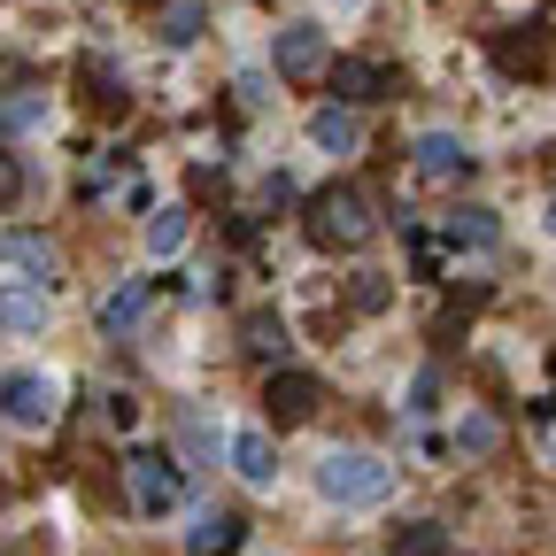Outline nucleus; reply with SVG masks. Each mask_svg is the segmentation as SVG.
I'll list each match as a JSON object with an SVG mask.
<instances>
[{"instance_id":"6","label":"nucleus","mask_w":556,"mask_h":556,"mask_svg":"<svg viewBox=\"0 0 556 556\" xmlns=\"http://www.w3.org/2000/svg\"><path fill=\"white\" fill-rule=\"evenodd\" d=\"M409 155H417V178H426V186H464L471 178V148L456 131H417Z\"/></svg>"},{"instance_id":"18","label":"nucleus","mask_w":556,"mask_h":556,"mask_svg":"<svg viewBox=\"0 0 556 556\" xmlns=\"http://www.w3.org/2000/svg\"><path fill=\"white\" fill-rule=\"evenodd\" d=\"M441 548H448L441 526H409V533H402V556H441Z\"/></svg>"},{"instance_id":"19","label":"nucleus","mask_w":556,"mask_h":556,"mask_svg":"<svg viewBox=\"0 0 556 556\" xmlns=\"http://www.w3.org/2000/svg\"><path fill=\"white\" fill-rule=\"evenodd\" d=\"M248 348H263V356L278 348V356H287V325H270V317H255V325H248Z\"/></svg>"},{"instance_id":"1","label":"nucleus","mask_w":556,"mask_h":556,"mask_svg":"<svg viewBox=\"0 0 556 556\" xmlns=\"http://www.w3.org/2000/svg\"><path fill=\"white\" fill-rule=\"evenodd\" d=\"M317 495L332 510H379L394 495V464L371 448H325L317 456Z\"/></svg>"},{"instance_id":"23","label":"nucleus","mask_w":556,"mask_h":556,"mask_svg":"<svg viewBox=\"0 0 556 556\" xmlns=\"http://www.w3.org/2000/svg\"><path fill=\"white\" fill-rule=\"evenodd\" d=\"M548 240H556V208H548Z\"/></svg>"},{"instance_id":"9","label":"nucleus","mask_w":556,"mask_h":556,"mask_svg":"<svg viewBox=\"0 0 556 556\" xmlns=\"http://www.w3.org/2000/svg\"><path fill=\"white\" fill-rule=\"evenodd\" d=\"M309 148L356 155V148H364V116H356V109H309Z\"/></svg>"},{"instance_id":"24","label":"nucleus","mask_w":556,"mask_h":556,"mask_svg":"<svg viewBox=\"0 0 556 556\" xmlns=\"http://www.w3.org/2000/svg\"><path fill=\"white\" fill-rule=\"evenodd\" d=\"M348 9H364V0H348Z\"/></svg>"},{"instance_id":"11","label":"nucleus","mask_w":556,"mask_h":556,"mask_svg":"<svg viewBox=\"0 0 556 556\" xmlns=\"http://www.w3.org/2000/svg\"><path fill=\"white\" fill-rule=\"evenodd\" d=\"M0 263H16V270H31V278H54V270H62V255H54L47 232H0Z\"/></svg>"},{"instance_id":"14","label":"nucleus","mask_w":556,"mask_h":556,"mask_svg":"<svg viewBox=\"0 0 556 556\" xmlns=\"http://www.w3.org/2000/svg\"><path fill=\"white\" fill-rule=\"evenodd\" d=\"M503 225H495V208H456L448 217V248H495Z\"/></svg>"},{"instance_id":"7","label":"nucleus","mask_w":556,"mask_h":556,"mask_svg":"<svg viewBox=\"0 0 556 556\" xmlns=\"http://www.w3.org/2000/svg\"><path fill=\"white\" fill-rule=\"evenodd\" d=\"M248 541V518L240 510H217V503H201L193 526H186V556H232Z\"/></svg>"},{"instance_id":"2","label":"nucleus","mask_w":556,"mask_h":556,"mask_svg":"<svg viewBox=\"0 0 556 556\" xmlns=\"http://www.w3.org/2000/svg\"><path fill=\"white\" fill-rule=\"evenodd\" d=\"M309 240H317V248H364V240H371V201H364L356 186H332V193L317 201V217H309Z\"/></svg>"},{"instance_id":"10","label":"nucleus","mask_w":556,"mask_h":556,"mask_svg":"<svg viewBox=\"0 0 556 556\" xmlns=\"http://www.w3.org/2000/svg\"><path fill=\"white\" fill-rule=\"evenodd\" d=\"M148 302H155V278H124V287L93 309V325H101V332H131L139 317H148Z\"/></svg>"},{"instance_id":"8","label":"nucleus","mask_w":556,"mask_h":556,"mask_svg":"<svg viewBox=\"0 0 556 556\" xmlns=\"http://www.w3.org/2000/svg\"><path fill=\"white\" fill-rule=\"evenodd\" d=\"M232 471L255 486V495H270V486H278V448H270L263 426H232Z\"/></svg>"},{"instance_id":"13","label":"nucleus","mask_w":556,"mask_h":556,"mask_svg":"<svg viewBox=\"0 0 556 556\" xmlns=\"http://www.w3.org/2000/svg\"><path fill=\"white\" fill-rule=\"evenodd\" d=\"M186 240H193V217H186V208H155V217H148V255H155V263L186 255Z\"/></svg>"},{"instance_id":"4","label":"nucleus","mask_w":556,"mask_h":556,"mask_svg":"<svg viewBox=\"0 0 556 556\" xmlns=\"http://www.w3.org/2000/svg\"><path fill=\"white\" fill-rule=\"evenodd\" d=\"M54 394H62V387H54L47 371H16L9 387H0V417H9L16 433H47V426H54Z\"/></svg>"},{"instance_id":"5","label":"nucleus","mask_w":556,"mask_h":556,"mask_svg":"<svg viewBox=\"0 0 556 556\" xmlns=\"http://www.w3.org/2000/svg\"><path fill=\"white\" fill-rule=\"evenodd\" d=\"M332 62V39H325V24H287V31H278L270 39V70H278V78H317V70Z\"/></svg>"},{"instance_id":"3","label":"nucleus","mask_w":556,"mask_h":556,"mask_svg":"<svg viewBox=\"0 0 556 556\" xmlns=\"http://www.w3.org/2000/svg\"><path fill=\"white\" fill-rule=\"evenodd\" d=\"M124 479H131V510H139V518H170V510L186 503V479H178L170 456H131Z\"/></svg>"},{"instance_id":"16","label":"nucleus","mask_w":556,"mask_h":556,"mask_svg":"<svg viewBox=\"0 0 556 556\" xmlns=\"http://www.w3.org/2000/svg\"><path fill=\"white\" fill-rule=\"evenodd\" d=\"M270 402H278V417H309L317 409V379H302V371L270 379Z\"/></svg>"},{"instance_id":"12","label":"nucleus","mask_w":556,"mask_h":556,"mask_svg":"<svg viewBox=\"0 0 556 556\" xmlns=\"http://www.w3.org/2000/svg\"><path fill=\"white\" fill-rule=\"evenodd\" d=\"M39 325H47V294H39V287H0V332L31 340Z\"/></svg>"},{"instance_id":"15","label":"nucleus","mask_w":556,"mask_h":556,"mask_svg":"<svg viewBox=\"0 0 556 556\" xmlns=\"http://www.w3.org/2000/svg\"><path fill=\"white\" fill-rule=\"evenodd\" d=\"M456 448H464V456H495V448H503V426H495L486 409H464V417H456Z\"/></svg>"},{"instance_id":"21","label":"nucleus","mask_w":556,"mask_h":556,"mask_svg":"<svg viewBox=\"0 0 556 556\" xmlns=\"http://www.w3.org/2000/svg\"><path fill=\"white\" fill-rule=\"evenodd\" d=\"M16 186H24V155L0 148V201H16Z\"/></svg>"},{"instance_id":"20","label":"nucleus","mask_w":556,"mask_h":556,"mask_svg":"<svg viewBox=\"0 0 556 556\" xmlns=\"http://www.w3.org/2000/svg\"><path fill=\"white\" fill-rule=\"evenodd\" d=\"M433 394H441V371H417V379H409V417H426Z\"/></svg>"},{"instance_id":"17","label":"nucleus","mask_w":556,"mask_h":556,"mask_svg":"<svg viewBox=\"0 0 556 556\" xmlns=\"http://www.w3.org/2000/svg\"><path fill=\"white\" fill-rule=\"evenodd\" d=\"M201 39V0H170L163 9V47H193Z\"/></svg>"},{"instance_id":"22","label":"nucleus","mask_w":556,"mask_h":556,"mask_svg":"<svg viewBox=\"0 0 556 556\" xmlns=\"http://www.w3.org/2000/svg\"><path fill=\"white\" fill-rule=\"evenodd\" d=\"M9 124H16V131H24V124H47V101H39V93H31V101H9Z\"/></svg>"}]
</instances>
